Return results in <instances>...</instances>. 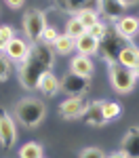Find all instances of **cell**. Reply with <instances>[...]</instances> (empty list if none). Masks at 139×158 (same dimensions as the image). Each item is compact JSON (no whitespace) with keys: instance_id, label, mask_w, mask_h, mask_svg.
Segmentation results:
<instances>
[{"instance_id":"1","label":"cell","mask_w":139,"mask_h":158,"mask_svg":"<svg viewBox=\"0 0 139 158\" xmlns=\"http://www.w3.org/2000/svg\"><path fill=\"white\" fill-rule=\"evenodd\" d=\"M55 65V51L53 47L44 42H34L30 47V53L21 63H19V80L25 89H36L38 78L44 72H51Z\"/></svg>"},{"instance_id":"2","label":"cell","mask_w":139,"mask_h":158,"mask_svg":"<svg viewBox=\"0 0 139 158\" xmlns=\"http://www.w3.org/2000/svg\"><path fill=\"white\" fill-rule=\"evenodd\" d=\"M47 116V108L44 103L36 97H23L21 101H17L15 106V118L23 124L25 129H34Z\"/></svg>"},{"instance_id":"3","label":"cell","mask_w":139,"mask_h":158,"mask_svg":"<svg viewBox=\"0 0 139 158\" xmlns=\"http://www.w3.org/2000/svg\"><path fill=\"white\" fill-rule=\"evenodd\" d=\"M110 82H112V89L116 93L125 95V93H131L135 89V82H137V76L133 74V70H129L120 63H110Z\"/></svg>"},{"instance_id":"4","label":"cell","mask_w":139,"mask_h":158,"mask_svg":"<svg viewBox=\"0 0 139 158\" xmlns=\"http://www.w3.org/2000/svg\"><path fill=\"white\" fill-rule=\"evenodd\" d=\"M47 27H49V25H47V15L42 11L32 9V11H27L23 15V32L32 42H40L42 32H44Z\"/></svg>"},{"instance_id":"5","label":"cell","mask_w":139,"mask_h":158,"mask_svg":"<svg viewBox=\"0 0 139 158\" xmlns=\"http://www.w3.org/2000/svg\"><path fill=\"white\" fill-rule=\"evenodd\" d=\"M59 89H61V93H67L72 97H80L88 89V78H82V76H76L70 72L59 80Z\"/></svg>"},{"instance_id":"6","label":"cell","mask_w":139,"mask_h":158,"mask_svg":"<svg viewBox=\"0 0 139 158\" xmlns=\"http://www.w3.org/2000/svg\"><path fill=\"white\" fill-rule=\"evenodd\" d=\"M15 139H17L15 122H13V118L4 110H0V146L2 148H13L15 146Z\"/></svg>"},{"instance_id":"7","label":"cell","mask_w":139,"mask_h":158,"mask_svg":"<svg viewBox=\"0 0 139 158\" xmlns=\"http://www.w3.org/2000/svg\"><path fill=\"white\" fill-rule=\"evenodd\" d=\"M4 53V57L13 63H21V61L27 57V53H30V47H27V42H25L23 38H13L11 42L6 44V49L2 51Z\"/></svg>"},{"instance_id":"8","label":"cell","mask_w":139,"mask_h":158,"mask_svg":"<svg viewBox=\"0 0 139 158\" xmlns=\"http://www.w3.org/2000/svg\"><path fill=\"white\" fill-rule=\"evenodd\" d=\"M122 47H125V42H122V38H120V36H105L99 42L101 55L110 61V63H116L118 53H120V49H122Z\"/></svg>"},{"instance_id":"9","label":"cell","mask_w":139,"mask_h":158,"mask_svg":"<svg viewBox=\"0 0 139 158\" xmlns=\"http://www.w3.org/2000/svg\"><path fill=\"white\" fill-rule=\"evenodd\" d=\"M137 32H139V19L137 17L122 15V17L116 21V34L122 38V40H131Z\"/></svg>"},{"instance_id":"10","label":"cell","mask_w":139,"mask_h":158,"mask_svg":"<svg viewBox=\"0 0 139 158\" xmlns=\"http://www.w3.org/2000/svg\"><path fill=\"white\" fill-rule=\"evenodd\" d=\"M84 108H87V103L82 101V97H70V99H65V101L61 103L59 114H61L63 118L72 120V118H80L82 112H84Z\"/></svg>"},{"instance_id":"11","label":"cell","mask_w":139,"mask_h":158,"mask_svg":"<svg viewBox=\"0 0 139 158\" xmlns=\"http://www.w3.org/2000/svg\"><path fill=\"white\" fill-rule=\"evenodd\" d=\"M97 4H99V11L103 13L108 19H114V21H118L126 11V6L120 0H97Z\"/></svg>"},{"instance_id":"12","label":"cell","mask_w":139,"mask_h":158,"mask_svg":"<svg viewBox=\"0 0 139 158\" xmlns=\"http://www.w3.org/2000/svg\"><path fill=\"white\" fill-rule=\"evenodd\" d=\"M93 70H95V63L91 61V57H84V55H76L70 63V72L82 78H91Z\"/></svg>"},{"instance_id":"13","label":"cell","mask_w":139,"mask_h":158,"mask_svg":"<svg viewBox=\"0 0 139 158\" xmlns=\"http://www.w3.org/2000/svg\"><path fill=\"white\" fill-rule=\"evenodd\" d=\"M126 158H139V129H131L122 139V150Z\"/></svg>"},{"instance_id":"14","label":"cell","mask_w":139,"mask_h":158,"mask_svg":"<svg viewBox=\"0 0 139 158\" xmlns=\"http://www.w3.org/2000/svg\"><path fill=\"white\" fill-rule=\"evenodd\" d=\"M116 63L125 65V68H129V70H135V68L139 65V51L135 49V47H131V44H125V47L120 49V53H118Z\"/></svg>"},{"instance_id":"15","label":"cell","mask_w":139,"mask_h":158,"mask_svg":"<svg viewBox=\"0 0 139 158\" xmlns=\"http://www.w3.org/2000/svg\"><path fill=\"white\" fill-rule=\"evenodd\" d=\"M38 91H42L44 95L53 97L57 91H59V78L55 76L53 72H44L40 78H38V85H36Z\"/></svg>"},{"instance_id":"16","label":"cell","mask_w":139,"mask_h":158,"mask_svg":"<svg viewBox=\"0 0 139 158\" xmlns=\"http://www.w3.org/2000/svg\"><path fill=\"white\" fill-rule=\"evenodd\" d=\"M76 51H78V55L91 57V55H95L99 51V42L87 32V34H82L80 38H76Z\"/></svg>"},{"instance_id":"17","label":"cell","mask_w":139,"mask_h":158,"mask_svg":"<svg viewBox=\"0 0 139 158\" xmlns=\"http://www.w3.org/2000/svg\"><path fill=\"white\" fill-rule=\"evenodd\" d=\"M82 120L87 122V124H93V127H101L103 124V114H101V101H93V103H88L84 112H82V116H80Z\"/></svg>"},{"instance_id":"18","label":"cell","mask_w":139,"mask_h":158,"mask_svg":"<svg viewBox=\"0 0 139 158\" xmlns=\"http://www.w3.org/2000/svg\"><path fill=\"white\" fill-rule=\"evenodd\" d=\"M76 19H78V21H80V23L84 25V30H91V27H93V25L97 23V21H99V13H97V9H82V11H78L74 15Z\"/></svg>"},{"instance_id":"19","label":"cell","mask_w":139,"mask_h":158,"mask_svg":"<svg viewBox=\"0 0 139 158\" xmlns=\"http://www.w3.org/2000/svg\"><path fill=\"white\" fill-rule=\"evenodd\" d=\"M59 4H61V9L70 13H78L82 11V9H93L95 4H97V0H59Z\"/></svg>"},{"instance_id":"20","label":"cell","mask_w":139,"mask_h":158,"mask_svg":"<svg viewBox=\"0 0 139 158\" xmlns=\"http://www.w3.org/2000/svg\"><path fill=\"white\" fill-rule=\"evenodd\" d=\"M76 49V40H72L70 36H59L55 40V44H53V51L55 53H59V55H70L72 51Z\"/></svg>"},{"instance_id":"21","label":"cell","mask_w":139,"mask_h":158,"mask_svg":"<svg viewBox=\"0 0 139 158\" xmlns=\"http://www.w3.org/2000/svg\"><path fill=\"white\" fill-rule=\"evenodd\" d=\"M82 34H87V30H84V25L80 23L76 17H72L67 23H65V36H70L72 40H76V38H80Z\"/></svg>"},{"instance_id":"22","label":"cell","mask_w":139,"mask_h":158,"mask_svg":"<svg viewBox=\"0 0 139 158\" xmlns=\"http://www.w3.org/2000/svg\"><path fill=\"white\" fill-rule=\"evenodd\" d=\"M101 114H103V120H112L120 116V103L116 101H101Z\"/></svg>"},{"instance_id":"23","label":"cell","mask_w":139,"mask_h":158,"mask_svg":"<svg viewBox=\"0 0 139 158\" xmlns=\"http://www.w3.org/2000/svg\"><path fill=\"white\" fill-rule=\"evenodd\" d=\"M19 158H42V148H40V143H34V141L23 143L21 150H19Z\"/></svg>"},{"instance_id":"24","label":"cell","mask_w":139,"mask_h":158,"mask_svg":"<svg viewBox=\"0 0 139 158\" xmlns=\"http://www.w3.org/2000/svg\"><path fill=\"white\" fill-rule=\"evenodd\" d=\"M15 38V30L11 25H0V53L6 49V44Z\"/></svg>"},{"instance_id":"25","label":"cell","mask_w":139,"mask_h":158,"mask_svg":"<svg viewBox=\"0 0 139 158\" xmlns=\"http://www.w3.org/2000/svg\"><path fill=\"white\" fill-rule=\"evenodd\" d=\"M88 34H91V36L95 38L97 42H101L103 38L108 36V25L103 23V21H97V23H95L93 27H91V30H88Z\"/></svg>"},{"instance_id":"26","label":"cell","mask_w":139,"mask_h":158,"mask_svg":"<svg viewBox=\"0 0 139 158\" xmlns=\"http://www.w3.org/2000/svg\"><path fill=\"white\" fill-rule=\"evenodd\" d=\"M57 38H59V34H57V30H55V27H47V30L42 32V38H40V42H44V44H49V47H53Z\"/></svg>"},{"instance_id":"27","label":"cell","mask_w":139,"mask_h":158,"mask_svg":"<svg viewBox=\"0 0 139 158\" xmlns=\"http://www.w3.org/2000/svg\"><path fill=\"white\" fill-rule=\"evenodd\" d=\"M80 158H105V154L99 148H87V150L80 152Z\"/></svg>"},{"instance_id":"28","label":"cell","mask_w":139,"mask_h":158,"mask_svg":"<svg viewBox=\"0 0 139 158\" xmlns=\"http://www.w3.org/2000/svg\"><path fill=\"white\" fill-rule=\"evenodd\" d=\"M9 70H11V61L4 57V53H0V80L9 76Z\"/></svg>"},{"instance_id":"29","label":"cell","mask_w":139,"mask_h":158,"mask_svg":"<svg viewBox=\"0 0 139 158\" xmlns=\"http://www.w3.org/2000/svg\"><path fill=\"white\" fill-rule=\"evenodd\" d=\"M4 2H6V4H9L11 9H19V6H23L25 0H4Z\"/></svg>"},{"instance_id":"30","label":"cell","mask_w":139,"mask_h":158,"mask_svg":"<svg viewBox=\"0 0 139 158\" xmlns=\"http://www.w3.org/2000/svg\"><path fill=\"white\" fill-rule=\"evenodd\" d=\"M105 158H126L122 152H114V154H110V156H105Z\"/></svg>"},{"instance_id":"31","label":"cell","mask_w":139,"mask_h":158,"mask_svg":"<svg viewBox=\"0 0 139 158\" xmlns=\"http://www.w3.org/2000/svg\"><path fill=\"white\" fill-rule=\"evenodd\" d=\"M120 2H122V4L126 6V4H133V2H137V0H120Z\"/></svg>"},{"instance_id":"32","label":"cell","mask_w":139,"mask_h":158,"mask_svg":"<svg viewBox=\"0 0 139 158\" xmlns=\"http://www.w3.org/2000/svg\"><path fill=\"white\" fill-rule=\"evenodd\" d=\"M133 74H135V76H137V78H139V65H137V68H135V70H133Z\"/></svg>"},{"instance_id":"33","label":"cell","mask_w":139,"mask_h":158,"mask_svg":"<svg viewBox=\"0 0 139 158\" xmlns=\"http://www.w3.org/2000/svg\"><path fill=\"white\" fill-rule=\"evenodd\" d=\"M42 158H44V156H42Z\"/></svg>"},{"instance_id":"34","label":"cell","mask_w":139,"mask_h":158,"mask_svg":"<svg viewBox=\"0 0 139 158\" xmlns=\"http://www.w3.org/2000/svg\"><path fill=\"white\" fill-rule=\"evenodd\" d=\"M137 19H139V17H137Z\"/></svg>"}]
</instances>
